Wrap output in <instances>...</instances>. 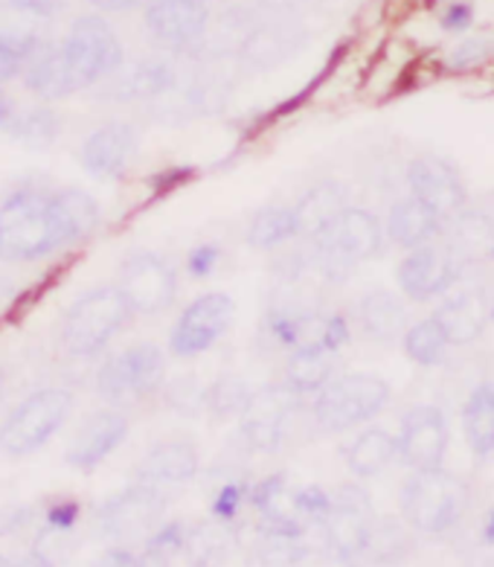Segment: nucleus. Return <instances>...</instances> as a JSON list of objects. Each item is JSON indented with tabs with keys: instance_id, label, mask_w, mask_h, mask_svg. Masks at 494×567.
I'll return each mask as SVG.
<instances>
[{
	"instance_id": "1",
	"label": "nucleus",
	"mask_w": 494,
	"mask_h": 567,
	"mask_svg": "<svg viewBox=\"0 0 494 567\" xmlns=\"http://www.w3.org/2000/svg\"><path fill=\"white\" fill-rule=\"evenodd\" d=\"M64 245L68 239L55 213L53 193L21 187L0 204V259L32 262Z\"/></svg>"
},
{
	"instance_id": "2",
	"label": "nucleus",
	"mask_w": 494,
	"mask_h": 567,
	"mask_svg": "<svg viewBox=\"0 0 494 567\" xmlns=\"http://www.w3.org/2000/svg\"><path fill=\"white\" fill-rule=\"evenodd\" d=\"M315 265L329 282H343L358 262H367L384 245L381 221L370 210L349 207L329 230L315 236Z\"/></svg>"
},
{
	"instance_id": "3",
	"label": "nucleus",
	"mask_w": 494,
	"mask_h": 567,
	"mask_svg": "<svg viewBox=\"0 0 494 567\" xmlns=\"http://www.w3.org/2000/svg\"><path fill=\"white\" fill-rule=\"evenodd\" d=\"M132 315L134 309L128 303V297L123 295V288H93V291L82 295L76 303L70 306L62 329L64 347H68L70 355H96V352L109 347L111 338L128 323Z\"/></svg>"
},
{
	"instance_id": "4",
	"label": "nucleus",
	"mask_w": 494,
	"mask_h": 567,
	"mask_svg": "<svg viewBox=\"0 0 494 567\" xmlns=\"http://www.w3.org/2000/svg\"><path fill=\"white\" fill-rule=\"evenodd\" d=\"M469 509V486L460 477L431 468L413 472L402 492V518L416 533H445Z\"/></svg>"
},
{
	"instance_id": "5",
	"label": "nucleus",
	"mask_w": 494,
	"mask_h": 567,
	"mask_svg": "<svg viewBox=\"0 0 494 567\" xmlns=\"http://www.w3.org/2000/svg\"><path fill=\"white\" fill-rule=\"evenodd\" d=\"M390 402V384L381 375H335L315 399V422L323 431H347L379 416Z\"/></svg>"
},
{
	"instance_id": "6",
	"label": "nucleus",
	"mask_w": 494,
	"mask_h": 567,
	"mask_svg": "<svg viewBox=\"0 0 494 567\" xmlns=\"http://www.w3.org/2000/svg\"><path fill=\"white\" fill-rule=\"evenodd\" d=\"M73 411V393L62 388H44L23 399L0 427V445L12 457L39 451L64 425Z\"/></svg>"
},
{
	"instance_id": "7",
	"label": "nucleus",
	"mask_w": 494,
	"mask_h": 567,
	"mask_svg": "<svg viewBox=\"0 0 494 567\" xmlns=\"http://www.w3.org/2000/svg\"><path fill=\"white\" fill-rule=\"evenodd\" d=\"M76 87H88L123 68V48L109 21L96 16L79 18L62 44Z\"/></svg>"
},
{
	"instance_id": "8",
	"label": "nucleus",
	"mask_w": 494,
	"mask_h": 567,
	"mask_svg": "<svg viewBox=\"0 0 494 567\" xmlns=\"http://www.w3.org/2000/svg\"><path fill=\"white\" fill-rule=\"evenodd\" d=\"M302 393L294 390L288 381L282 384H268V388L254 390L250 404L241 413L239 434L250 451H277L286 443L288 422L300 413Z\"/></svg>"
},
{
	"instance_id": "9",
	"label": "nucleus",
	"mask_w": 494,
	"mask_h": 567,
	"mask_svg": "<svg viewBox=\"0 0 494 567\" xmlns=\"http://www.w3.org/2000/svg\"><path fill=\"white\" fill-rule=\"evenodd\" d=\"M166 361L155 343H137L102 364L96 375V390L109 402H132L155 393L163 384Z\"/></svg>"
},
{
	"instance_id": "10",
	"label": "nucleus",
	"mask_w": 494,
	"mask_h": 567,
	"mask_svg": "<svg viewBox=\"0 0 494 567\" xmlns=\"http://www.w3.org/2000/svg\"><path fill=\"white\" fill-rule=\"evenodd\" d=\"M375 524L370 495L361 486H340L332 495V509L323 520L326 550H332L340 561L363 556L370 529Z\"/></svg>"
},
{
	"instance_id": "11",
	"label": "nucleus",
	"mask_w": 494,
	"mask_h": 567,
	"mask_svg": "<svg viewBox=\"0 0 494 567\" xmlns=\"http://www.w3.org/2000/svg\"><path fill=\"white\" fill-rule=\"evenodd\" d=\"M233 315H236V303L225 291H213V295H202L195 303L184 309L175 329L169 334V350L178 358H193L207 352L222 334L230 329Z\"/></svg>"
},
{
	"instance_id": "12",
	"label": "nucleus",
	"mask_w": 494,
	"mask_h": 567,
	"mask_svg": "<svg viewBox=\"0 0 494 567\" xmlns=\"http://www.w3.org/2000/svg\"><path fill=\"white\" fill-rule=\"evenodd\" d=\"M120 288L137 315H157L169 309L178 295V277L166 259L157 254H132L120 271Z\"/></svg>"
},
{
	"instance_id": "13",
	"label": "nucleus",
	"mask_w": 494,
	"mask_h": 567,
	"mask_svg": "<svg viewBox=\"0 0 494 567\" xmlns=\"http://www.w3.org/2000/svg\"><path fill=\"white\" fill-rule=\"evenodd\" d=\"M270 334L282 350H329L338 352L349 338V323L340 315L323 311H274L268 318Z\"/></svg>"
},
{
	"instance_id": "14",
	"label": "nucleus",
	"mask_w": 494,
	"mask_h": 567,
	"mask_svg": "<svg viewBox=\"0 0 494 567\" xmlns=\"http://www.w3.org/2000/svg\"><path fill=\"white\" fill-rule=\"evenodd\" d=\"M209 0H155L146 9V27L169 50H198L207 41Z\"/></svg>"
},
{
	"instance_id": "15",
	"label": "nucleus",
	"mask_w": 494,
	"mask_h": 567,
	"mask_svg": "<svg viewBox=\"0 0 494 567\" xmlns=\"http://www.w3.org/2000/svg\"><path fill=\"white\" fill-rule=\"evenodd\" d=\"M465 268V262L451 254V248L445 245H436V241H428V245H419L402 259L399 265V286H402L404 295L410 300H433V297L445 295L454 280L460 277V271Z\"/></svg>"
},
{
	"instance_id": "16",
	"label": "nucleus",
	"mask_w": 494,
	"mask_h": 567,
	"mask_svg": "<svg viewBox=\"0 0 494 567\" xmlns=\"http://www.w3.org/2000/svg\"><path fill=\"white\" fill-rule=\"evenodd\" d=\"M449 451V422L445 413L433 404H416L402 416V434H399V457L413 472H431L442 468Z\"/></svg>"
},
{
	"instance_id": "17",
	"label": "nucleus",
	"mask_w": 494,
	"mask_h": 567,
	"mask_svg": "<svg viewBox=\"0 0 494 567\" xmlns=\"http://www.w3.org/2000/svg\"><path fill=\"white\" fill-rule=\"evenodd\" d=\"M163 513V495L157 492V486H148V483H137V486H128L120 495H114L111 501H105L96 515L100 520V529L111 538H140L155 529V524L161 520Z\"/></svg>"
},
{
	"instance_id": "18",
	"label": "nucleus",
	"mask_w": 494,
	"mask_h": 567,
	"mask_svg": "<svg viewBox=\"0 0 494 567\" xmlns=\"http://www.w3.org/2000/svg\"><path fill=\"white\" fill-rule=\"evenodd\" d=\"M408 187L413 198L425 204L442 221H451L456 213L465 210L463 178L442 157H416L408 166Z\"/></svg>"
},
{
	"instance_id": "19",
	"label": "nucleus",
	"mask_w": 494,
	"mask_h": 567,
	"mask_svg": "<svg viewBox=\"0 0 494 567\" xmlns=\"http://www.w3.org/2000/svg\"><path fill=\"white\" fill-rule=\"evenodd\" d=\"M53 0H0V44L30 59L53 27Z\"/></svg>"
},
{
	"instance_id": "20",
	"label": "nucleus",
	"mask_w": 494,
	"mask_h": 567,
	"mask_svg": "<svg viewBox=\"0 0 494 567\" xmlns=\"http://www.w3.org/2000/svg\"><path fill=\"white\" fill-rule=\"evenodd\" d=\"M302 41H306V32H302L300 24L265 21V24H256L254 30L247 32L236 59L250 71H270V68L288 62L300 50Z\"/></svg>"
},
{
	"instance_id": "21",
	"label": "nucleus",
	"mask_w": 494,
	"mask_h": 567,
	"mask_svg": "<svg viewBox=\"0 0 494 567\" xmlns=\"http://www.w3.org/2000/svg\"><path fill=\"white\" fill-rule=\"evenodd\" d=\"M128 434V420L116 411L93 413L85 425L79 427L76 440L68 449V463L79 472H91L102 460L114 454Z\"/></svg>"
},
{
	"instance_id": "22",
	"label": "nucleus",
	"mask_w": 494,
	"mask_h": 567,
	"mask_svg": "<svg viewBox=\"0 0 494 567\" xmlns=\"http://www.w3.org/2000/svg\"><path fill=\"white\" fill-rule=\"evenodd\" d=\"M134 152H137V132L132 125L105 123L88 137L79 157L93 178H116L125 166L132 164Z\"/></svg>"
},
{
	"instance_id": "23",
	"label": "nucleus",
	"mask_w": 494,
	"mask_h": 567,
	"mask_svg": "<svg viewBox=\"0 0 494 567\" xmlns=\"http://www.w3.org/2000/svg\"><path fill=\"white\" fill-rule=\"evenodd\" d=\"M175 85H178L175 68L169 62H161V59H148V62H137L125 71L120 68L105 96L120 102L157 100V96L175 91Z\"/></svg>"
},
{
	"instance_id": "24",
	"label": "nucleus",
	"mask_w": 494,
	"mask_h": 567,
	"mask_svg": "<svg viewBox=\"0 0 494 567\" xmlns=\"http://www.w3.org/2000/svg\"><path fill=\"white\" fill-rule=\"evenodd\" d=\"M433 318L440 320V327L445 329L449 341L463 347V343L477 341L480 334L486 332L488 320H492V300L483 291H465L436 309Z\"/></svg>"
},
{
	"instance_id": "25",
	"label": "nucleus",
	"mask_w": 494,
	"mask_h": 567,
	"mask_svg": "<svg viewBox=\"0 0 494 567\" xmlns=\"http://www.w3.org/2000/svg\"><path fill=\"white\" fill-rule=\"evenodd\" d=\"M198 449L184 440H172V443H161L143 457L137 468L140 483L148 486H166V483H186L198 474Z\"/></svg>"
},
{
	"instance_id": "26",
	"label": "nucleus",
	"mask_w": 494,
	"mask_h": 567,
	"mask_svg": "<svg viewBox=\"0 0 494 567\" xmlns=\"http://www.w3.org/2000/svg\"><path fill=\"white\" fill-rule=\"evenodd\" d=\"M349 210V195L343 184L338 181H320L309 193L302 195L294 213H297V225H300V236L315 239L323 230L338 221L343 213Z\"/></svg>"
},
{
	"instance_id": "27",
	"label": "nucleus",
	"mask_w": 494,
	"mask_h": 567,
	"mask_svg": "<svg viewBox=\"0 0 494 567\" xmlns=\"http://www.w3.org/2000/svg\"><path fill=\"white\" fill-rule=\"evenodd\" d=\"M445 245L460 262L477 265L494 259V218L480 210H463L451 218Z\"/></svg>"
},
{
	"instance_id": "28",
	"label": "nucleus",
	"mask_w": 494,
	"mask_h": 567,
	"mask_svg": "<svg viewBox=\"0 0 494 567\" xmlns=\"http://www.w3.org/2000/svg\"><path fill=\"white\" fill-rule=\"evenodd\" d=\"M358 323L367 332V338L381 343L399 341L410 329L404 303L395 295L384 291V288L361 297V303H358Z\"/></svg>"
},
{
	"instance_id": "29",
	"label": "nucleus",
	"mask_w": 494,
	"mask_h": 567,
	"mask_svg": "<svg viewBox=\"0 0 494 567\" xmlns=\"http://www.w3.org/2000/svg\"><path fill=\"white\" fill-rule=\"evenodd\" d=\"M442 218L433 210H428L419 198H402L393 204V210L387 216V236L402 245V248L413 250L419 245H428L440 236Z\"/></svg>"
},
{
	"instance_id": "30",
	"label": "nucleus",
	"mask_w": 494,
	"mask_h": 567,
	"mask_svg": "<svg viewBox=\"0 0 494 567\" xmlns=\"http://www.w3.org/2000/svg\"><path fill=\"white\" fill-rule=\"evenodd\" d=\"M23 82H27L32 94L44 96V100H62V96H70L73 91H79L62 48L35 50L30 64H27V71H23Z\"/></svg>"
},
{
	"instance_id": "31",
	"label": "nucleus",
	"mask_w": 494,
	"mask_h": 567,
	"mask_svg": "<svg viewBox=\"0 0 494 567\" xmlns=\"http://www.w3.org/2000/svg\"><path fill=\"white\" fill-rule=\"evenodd\" d=\"M408 520H399L395 515H381L375 518L370 529V538H367V547H363V556L372 561V565H399L413 553L416 542H413V533H410Z\"/></svg>"
},
{
	"instance_id": "32",
	"label": "nucleus",
	"mask_w": 494,
	"mask_h": 567,
	"mask_svg": "<svg viewBox=\"0 0 494 567\" xmlns=\"http://www.w3.org/2000/svg\"><path fill=\"white\" fill-rule=\"evenodd\" d=\"M465 440L477 457L494 454V384H477L463 408Z\"/></svg>"
},
{
	"instance_id": "33",
	"label": "nucleus",
	"mask_w": 494,
	"mask_h": 567,
	"mask_svg": "<svg viewBox=\"0 0 494 567\" xmlns=\"http://www.w3.org/2000/svg\"><path fill=\"white\" fill-rule=\"evenodd\" d=\"M395 454H399V440L387 434L384 427H370L347 451V466L358 477H372V474L384 472L395 460Z\"/></svg>"
},
{
	"instance_id": "34",
	"label": "nucleus",
	"mask_w": 494,
	"mask_h": 567,
	"mask_svg": "<svg viewBox=\"0 0 494 567\" xmlns=\"http://www.w3.org/2000/svg\"><path fill=\"white\" fill-rule=\"evenodd\" d=\"M338 358L329 350H297L291 352L286 364V381L294 390L306 393H320V390L335 379Z\"/></svg>"
},
{
	"instance_id": "35",
	"label": "nucleus",
	"mask_w": 494,
	"mask_h": 567,
	"mask_svg": "<svg viewBox=\"0 0 494 567\" xmlns=\"http://www.w3.org/2000/svg\"><path fill=\"white\" fill-rule=\"evenodd\" d=\"M53 202L68 245L91 236L100 225V204L93 202L85 189H59V193H53Z\"/></svg>"
},
{
	"instance_id": "36",
	"label": "nucleus",
	"mask_w": 494,
	"mask_h": 567,
	"mask_svg": "<svg viewBox=\"0 0 494 567\" xmlns=\"http://www.w3.org/2000/svg\"><path fill=\"white\" fill-rule=\"evenodd\" d=\"M300 236L294 207H265L247 225V245L256 250H274Z\"/></svg>"
},
{
	"instance_id": "37",
	"label": "nucleus",
	"mask_w": 494,
	"mask_h": 567,
	"mask_svg": "<svg viewBox=\"0 0 494 567\" xmlns=\"http://www.w3.org/2000/svg\"><path fill=\"white\" fill-rule=\"evenodd\" d=\"M402 343H404V352H408L410 361L419 367L440 364L451 347L449 334H445V329L440 327V320L436 318H428V320H419V323H413V327L404 332Z\"/></svg>"
},
{
	"instance_id": "38",
	"label": "nucleus",
	"mask_w": 494,
	"mask_h": 567,
	"mask_svg": "<svg viewBox=\"0 0 494 567\" xmlns=\"http://www.w3.org/2000/svg\"><path fill=\"white\" fill-rule=\"evenodd\" d=\"M233 547L230 529L225 524H202L186 533V559L195 567H218Z\"/></svg>"
},
{
	"instance_id": "39",
	"label": "nucleus",
	"mask_w": 494,
	"mask_h": 567,
	"mask_svg": "<svg viewBox=\"0 0 494 567\" xmlns=\"http://www.w3.org/2000/svg\"><path fill=\"white\" fill-rule=\"evenodd\" d=\"M59 128H62V120L50 109H30L23 114H12V120H9V137L30 148L50 146Z\"/></svg>"
},
{
	"instance_id": "40",
	"label": "nucleus",
	"mask_w": 494,
	"mask_h": 567,
	"mask_svg": "<svg viewBox=\"0 0 494 567\" xmlns=\"http://www.w3.org/2000/svg\"><path fill=\"white\" fill-rule=\"evenodd\" d=\"M254 390L247 388V381L239 375H218L207 388V411L218 420H230L241 416L245 408L250 404Z\"/></svg>"
},
{
	"instance_id": "41",
	"label": "nucleus",
	"mask_w": 494,
	"mask_h": 567,
	"mask_svg": "<svg viewBox=\"0 0 494 567\" xmlns=\"http://www.w3.org/2000/svg\"><path fill=\"white\" fill-rule=\"evenodd\" d=\"M186 533L189 529L178 524V520L163 524L157 533L148 536L143 556H140V567H172V559L186 547Z\"/></svg>"
},
{
	"instance_id": "42",
	"label": "nucleus",
	"mask_w": 494,
	"mask_h": 567,
	"mask_svg": "<svg viewBox=\"0 0 494 567\" xmlns=\"http://www.w3.org/2000/svg\"><path fill=\"white\" fill-rule=\"evenodd\" d=\"M166 404L172 411L184 413V416H198L207 411V388L202 384L198 375H178L166 384Z\"/></svg>"
},
{
	"instance_id": "43",
	"label": "nucleus",
	"mask_w": 494,
	"mask_h": 567,
	"mask_svg": "<svg viewBox=\"0 0 494 567\" xmlns=\"http://www.w3.org/2000/svg\"><path fill=\"white\" fill-rule=\"evenodd\" d=\"M494 55V41L492 39H465L460 41L449 55L451 71H477Z\"/></svg>"
},
{
	"instance_id": "44",
	"label": "nucleus",
	"mask_w": 494,
	"mask_h": 567,
	"mask_svg": "<svg viewBox=\"0 0 494 567\" xmlns=\"http://www.w3.org/2000/svg\"><path fill=\"white\" fill-rule=\"evenodd\" d=\"M245 504H250V486L245 481H227L213 495V515L218 520H233Z\"/></svg>"
},
{
	"instance_id": "45",
	"label": "nucleus",
	"mask_w": 494,
	"mask_h": 567,
	"mask_svg": "<svg viewBox=\"0 0 494 567\" xmlns=\"http://www.w3.org/2000/svg\"><path fill=\"white\" fill-rule=\"evenodd\" d=\"M440 24L442 30H449V32L469 30V27L474 24V7L469 3V0H454V3H449V7L442 9Z\"/></svg>"
},
{
	"instance_id": "46",
	"label": "nucleus",
	"mask_w": 494,
	"mask_h": 567,
	"mask_svg": "<svg viewBox=\"0 0 494 567\" xmlns=\"http://www.w3.org/2000/svg\"><path fill=\"white\" fill-rule=\"evenodd\" d=\"M218 259H222V250L216 245H202V248H195L186 259V271L193 274L195 280H204L209 274L216 271Z\"/></svg>"
},
{
	"instance_id": "47",
	"label": "nucleus",
	"mask_w": 494,
	"mask_h": 567,
	"mask_svg": "<svg viewBox=\"0 0 494 567\" xmlns=\"http://www.w3.org/2000/svg\"><path fill=\"white\" fill-rule=\"evenodd\" d=\"M79 518V506L73 504V501H68V504H55L50 513H47V524L53 529H70L73 524H76Z\"/></svg>"
},
{
	"instance_id": "48",
	"label": "nucleus",
	"mask_w": 494,
	"mask_h": 567,
	"mask_svg": "<svg viewBox=\"0 0 494 567\" xmlns=\"http://www.w3.org/2000/svg\"><path fill=\"white\" fill-rule=\"evenodd\" d=\"M91 567H140V556H134L132 550L125 547H114V550H105L100 559L93 561Z\"/></svg>"
},
{
	"instance_id": "49",
	"label": "nucleus",
	"mask_w": 494,
	"mask_h": 567,
	"mask_svg": "<svg viewBox=\"0 0 494 567\" xmlns=\"http://www.w3.org/2000/svg\"><path fill=\"white\" fill-rule=\"evenodd\" d=\"M21 64H23V55L12 53V50L0 44V82L16 79L18 73H21Z\"/></svg>"
},
{
	"instance_id": "50",
	"label": "nucleus",
	"mask_w": 494,
	"mask_h": 567,
	"mask_svg": "<svg viewBox=\"0 0 494 567\" xmlns=\"http://www.w3.org/2000/svg\"><path fill=\"white\" fill-rule=\"evenodd\" d=\"M91 3L102 12H128V9L140 7L143 0H91Z\"/></svg>"
},
{
	"instance_id": "51",
	"label": "nucleus",
	"mask_w": 494,
	"mask_h": 567,
	"mask_svg": "<svg viewBox=\"0 0 494 567\" xmlns=\"http://www.w3.org/2000/svg\"><path fill=\"white\" fill-rule=\"evenodd\" d=\"M12 567H55V565L50 559H47V556L41 550H32V553H27L23 559L12 561Z\"/></svg>"
},
{
	"instance_id": "52",
	"label": "nucleus",
	"mask_w": 494,
	"mask_h": 567,
	"mask_svg": "<svg viewBox=\"0 0 494 567\" xmlns=\"http://www.w3.org/2000/svg\"><path fill=\"white\" fill-rule=\"evenodd\" d=\"M9 120H12V102H9V96L0 91V125H7Z\"/></svg>"
},
{
	"instance_id": "53",
	"label": "nucleus",
	"mask_w": 494,
	"mask_h": 567,
	"mask_svg": "<svg viewBox=\"0 0 494 567\" xmlns=\"http://www.w3.org/2000/svg\"><path fill=\"white\" fill-rule=\"evenodd\" d=\"M483 542L494 544V509H488L486 520H483Z\"/></svg>"
},
{
	"instance_id": "54",
	"label": "nucleus",
	"mask_w": 494,
	"mask_h": 567,
	"mask_svg": "<svg viewBox=\"0 0 494 567\" xmlns=\"http://www.w3.org/2000/svg\"><path fill=\"white\" fill-rule=\"evenodd\" d=\"M9 295H12V282H9L7 277L0 274V300H7Z\"/></svg>"
},
{
	"instance_id": "55",
	"label": "nucleus",
	"mask_w": 494,
	"mask_h": 567,
	"mask_svg": "<svg viewBox=\"0 0 494 567\" xmlns=\"http://www.w3.org/2000/svg\"><path fill=\"white\" fill-rule=\"evenodd\" d=\"M0 399H3V375H0Z\"/></svg>"
},
{
	"instance_id": "56",
	"label": "nucleus",
	"mask_w": 494,
	"mask_h": 567,
	"mask_svg": "<svg viewBox=\"0 0 494 567\" xmlns=\"http://www.w3.org/2000/svg\"><path fill=\"white\" fill-rule=\"evenodd\" d=\"M492 320H494V297H492Z\"/></svg>"
}]
</instances>
